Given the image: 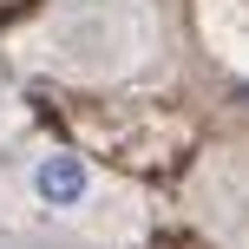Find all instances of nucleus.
I'll use <instances>...</instances> for the list:
<instances>
[{
    "label": "nucleus",
    "instance_id": "nucleus-1",
    "mask_svg": "<svg viewBox=\"0 0 249 249\" xmlns=\"http://www.w3.org/2000/svg\"><path fill=\"white\" fill-rule=\"evenodd\" d=\"M26 197L46 216H79L99 197V164H86L79 151H39L26 164Z\"/></svg>",
    "mask_w": 249,
    "mask_h": 249
}]
</instances>
